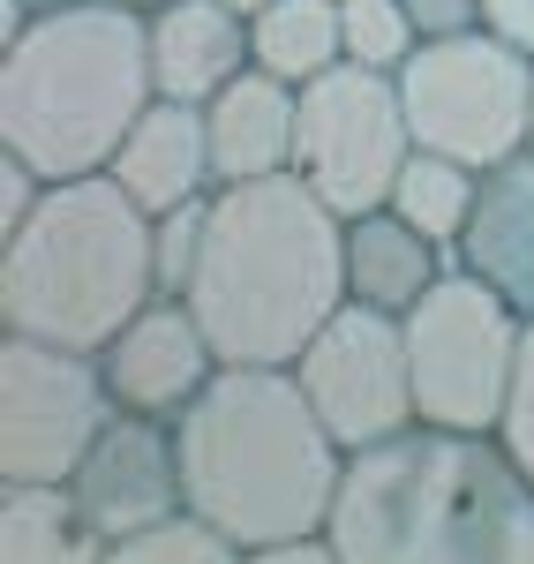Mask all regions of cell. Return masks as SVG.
Returning <instances> with one entry per match:
<instances>
[{"instance_id": "cell-31", "label": "cell", "mask_w": 534, "mask_h": 564, "mask_svg": "<svg viewBox=\"0 0 534 564\" xmlns=\"http://www.w3.org/2000/svg\"><path fill=\"white\" fill-rule=\"evenodd\" d=\"M113 8H135V15H159V8H174V0H113Z\"/></svg>"}, {"instance_id": "cell-12", "label": "cell", "mask_w": 534, "mask_h": 564, "mask_svg": "<svg viewBox=\"0 0 534 564\" xmlns=\"http://www.w3.org/2000/svg\"><path fill=\"white\" fill-rule=\"evenodd\" d=\"M98 369H106V391L121 414H151V422H181L196 406V391L219 377L226 361L204 332V316L181 302V294H159V302L135 308V324H121L106 347H98Z\"/></svg>"}, {"instance_id": "cell-10", "label": "cell", "mask_w": 534, "mask_h": 564, "mask_svg": "<svg viewBox=\"0 0 534 564\" xmlns=\"http://www.w3.org/2000/svg\"><path fill=\"white\" fill-rule=\"evenodd\" d=\"M294 384L309 391L316 422L339 436L347 452L392 444V436H406L422 422V406H414V369H406V324L384 316V308L347 302L309 347H302Z\"/></svg>"}, {"instance_id": "cell-32", "label": "cell", "mask_w": 534, "mask_h": 564, "mask_svg": "<svg viewBox=\"0 0 534 564\" xmlns=\"http://www.w3.org/2000/svg\"><path fill=\"white\" fill-rule=\"evenodd\" d=\"M527 151H534V143H527Z\"/></svg>"}, {"instance_id": "cell-27", "label": "cell", "mask_w": 534, "mask_h": 564, "mask_svg": "<svg viewBox=\"0 0 534 564\" xmlns=\"http://www.w3.org/2000/svg\"><path fill=\"white\" fill-rule=\"evenodd\" d=\"M482 31H497L504 45H520L534 61V0H482Z\"/></svg>"}, {"instance_id": "cell-11", "label": "cell", "mask_w": 534, "mask_h": 564, "mask_svg": "<svg viewBox=\"0 0 534 564\" xmlns=\"http://www.w3.org/2000/svg\"><path fill=\"white\" fill-rule=\"evenodd\" d=\"M76 505L106 542H129L143 527H166L188 512V481H181V436L174 422H151V414H113L98 444L76 467Z\"/></svg>"}, {"instance_id": "cell-24", "label": "cell", "mask_w": 534, "mask_h": 564, "mask_svg": "<svg viewBox=\"0 0 534 564\" xmlns=\"http://www.w3.org/2000/svg\"><path fill=\"white\" fill-rule=\"evenodd\" d=\"M497 444H504V452L520 459V475L534 481V316H527V339H520V377H512V399H504Z\"/></svg>"}, {"instance_id": "cell-5", "label": "cell", "mask_w": 534, "mask_h": 564, "mask_svg": "<svg viewBox=\"0 0 534 564\" xmlns=\"http://www.w3.org/2000/svg\"><path fill=\"white\" fill-rule=\"evenodd\" d=\"M143 302H159L151 212L113 174L53 181L39 212L0 241V324L23 339L98 354Z\"/></svg>"}, {"instance_id": "cell-18", "label": "cell", "mask_w": 534, "mask_h": 564, "mask_svg": "<svg viewBox=\"0 0 534 564\" xmlns=\"http://www.w3.org/2000/svg\"><path fill=\"white\" fill-rule=\"evenodd\" d=\"M0 564H106L68 481H0Z\"/></svg>"}, {"instance_id": "cell-16", "label": "cell", "mask_w": 534, "mask_h": 564, "mask_svg": "<svg viewBox=\"0 0 534 564\" xmlns=\"http://www.w3.org/2000/svg\"><path fill=\"white\" fill-rule=\"evenodd\" d=\"M459 271H475L520 316H534V151L482 174L475 218L459 234Z\"/></svg>"}, {"instance_id": "cell-17", "label": "cell", "mask_w": 534, "mask_h": 564, "mask_svg": "<svg viewBox=\"0 0 534 564\" xmlns=\"http://www.w3.org/2000/svg\"><path fill=\"white\" fill-rule=\"evenodd\" d=\"M451 271V249H437L422 226H406L392 204L347 218V302L406 316Z\"/></svg>"}, {"instance_id": "cell-6", "label": "cell", "mask_w": 534, "mask_h": 564, "mask_svg": "<svg viewBox=\"0 0 534 564\" xmlns=\"http://www.w3.org/2000/svg\"><path fill=\"white\" fill-rule=\"evenodd\" d=\"M406 324V369H414V406L429 430H475L497 436L504 399L520 377V339L527 316L482 286L475 271L451 263L445 279L400 316Z\"/></svg>"}, {"instance_id": "cell-29", "label": "cell", "mask_w": 534, "mask_h": 564, "mask_svg": "<svg viewBox=\"0 0 534 564\" xmlns=\"http://www.w3.org/2000/svg\"><path fill=\"white\" fill-rule=\"evenodd\" d=\"M23 8H31V23H39V15H61V8H76V0H23Z\"/></svg>"}, {"instance_id": "cell-25", "label": "cell", "mask_w": 534, "mask_h": 564, "mask_svg": "<svg viewBox=\"0 0 534 564\" xmlns=\"http://www.w3.org/2000/svg\"><path fill=\"white\" fill-rule=\"evenodd\" d=\"M45 188H53V181H45L31 159L0 151V241H8V234H15V226H23V218L45 204Z\"/></svg>"}, {"instance_id": "cell-19", "label": "cell", "mask_w": 534, "mask_h": 564, "mask_svg": "<svg viewBox=\"0 0 534 564\" xmlns=\"http://www.w3.org/2000/svg\"><path fill=\"white\" fill-rule=\"evenodd\" d=\"M249 39H257V68H271L279 84H316L324 68L347 61L339 0H271L249 23Z\"/></svg>"}, {"instance_id": "cell-2", "label": "cell", "mask_w": 534, "mask_h": 564, "mask_svg": "<svg viewBox=\"0 0 534 564\" xmlns=\"http://www.w3.org/2000/svg\"><path fill=\"white\" fill-rule=\"evenodd\" d=\"M188 308L204 316L219 361L294 369L302 347L347 308V218L302 174L219 188Z\"/></svg>"}, {"instance_id": "cell-8", "label": "cell", "mask_w": 534, "mask_h": 564, "mask_svg": "<svg viewBox=\"0 0 534 564\" xmlns=\"http://www.w3.org/2000/svg\"><path fill=\"white\" fill-rule=\"evenodd\" d=\"M414 159L400 76L339 61L316 84H302V143H294V174L339 218H361L392 204V181Z\"/></svg>"}, {"instance_id": "cell-3", "label": "cell", "mask_w": 534, "mask_h": 564, "mask_svg": "<svg viewBox=\"0 0 534 564\" xmlns=\"http://www.w3.org/2000/svg\"><path fill=\"white\" fill-rule=\"evenodd\" d=\"M188 512L211 520L241 550L302 542L331 527L347 444L316 422L294 369H233L226 361L196 406L174 422Z\"/></svg>"}, {"instance_id": "cell-15", "label": "cell", "mask_w": 534, "mask_h": 564, "mask_svg": "<svg viewBox=\"0 0 534 564\" xmlns=\"http://www.w3.org/2000/svg\"><path fill=\"white\" fill-rule=\"evenodd\" d=\"M204 121H211L219 188L294 174V143H302V84H279L271 68H249V76H233V84L204 106Z\"/></svg>"}, {"instance_id": "cell-9", "label": "cell", "mask_w": 534, "mask_h": 564, "mask_svg": "<svg viewBox=\"0 0 534 564\" xmlns=\"http://www.w3.org/2000/svg\"><path fill=\"white\" fill-rule=\"evenodd\" d=\"M98 354L53 339H0V481H76L84 452L113 422Z\"/></svg>"}, {"instance_id": "cell-23", "label": "cell", "mask_w": 534, "mask_h": 564, "mask_svg": "<svg viewBox=\"0 0 534 564\" xmlns=\"http://www.w3.org/2000/svg\"><path fill=\"white\" fill-rule=\"evenodd\" d=\"M204 226H211V196L204 204H181V212L151 218V263H159V294L188 302V279L204 263Z\"/></svg>"}, {"instance_id": "cell-20", "label": "cell", "mask_w": 534, "mask_h": 564, "mask_svg": "<svg viewBox=\"0 0 534 564\" xmlns=\"http://www.w3.org/2000/svg\"><path fill=\"white\" fill-rule=\"evenodd\" d=\"M475 196H482V174L459 166V159H445V151H422V143H414V159H406L400 181H392V212H400L406 226H422L437 249H451V263H459V234H467V218H475Z\"/></svg>"}, {"instance_id": "cell-30", "label": "cell", "mask_w": 534, "mask_h": 564, "mask_svg": "<svg viewBox=\"0 0 534 564\" xmlns=\"http://www.w3.org/2000/svg\"><path fill=\"white\" fill-rule=\"evenodd\" d=\"M226 8H233V15H249V23H257V15H264L271 0H226Z\"/></svg>"}, {"instance_id": "cell-14", "label": "cell", "mask_w": 534, "mask_h": 564, "mask_svg": "<svg viewBox=\"0 0 534 564\" xmlns=\"http://www.w3.org/2000/svg\"><path fill=\"white\" fill-rule=\"evenodd\" d=\"M249 68H257L249 15H233L226 0H174V8L151 15V76H159V98L211 106Z\"/></svg>"}, {"instance_id": "cell-1", "label": "cell", "mask_w": 534, "mask_h": 564, "mask_svg": "<svg viewBox=\"0 0 534 564\" xmlns=\"http://www.w3.org/2000/svg\"><path fill=\"white\" fill-rule=\"evenodd\" d=\"M324 534L347 564H534V481L497 436L414 422L347 452Z\"/></svg>"}, {"instance_id": "cell-13", "label": "cell", "mask_w": 534, "mask_h": 564, "mask_svg": "<svg viewBox=\"0 0 534 564\" xmlns=\"http://www.w3.org/2000/svg\"><path fill=\"white\" fill-rule=\"evenodd\" d=\"M106 174L121 181L151 218L219 196V159H211V121H204V106L151 98V106H143V121L129 129V143L113 151V166H106Z\"/></svg>"}, {"instance_id": "cell-4", "label": "cell", "mask_w": 534, "mask_h": 564, "mask_svg": "<svg viewBox=\"0 0 534 564\" xmlns=\"http://www.w3.org/2000/svg\"><path fill=\"white\" fill-rule=\"evenodd\" d=\"M151 98V15L135 8L76 0L0 45V151L31 159L45 181L106 174Z\"/></svg>"}, {"instance_id": "cell-26", "label": "cell", "mask_w": 534, "mask_h": 564, "mask_svg": "<svg viewBox=\"0 0 534 564\" xmlns=\"http://www.w3.org/2000/svg\"><path fill=\"white\" fill-rule=\"evenodd\" d=\"M414 31L422 39H459V31H482V0H406Z\"/></svg>"}, {"instance_id": "cell-22", "label": "cell", "mask_w": 534, "mask_h": 564, "mask_svg": "<svg viewBox=\"0 0 534 564\" xmlns=\"http://www.w3.org/2000/svg\"><path fill=\"white\" fill-rule=\"evenodd\" d=\"M339 23H347V61L384 68V76H400L414 61V45H422L406 0H339Z\"/></svg>"}, {"instance_id": "cell-7", "label": "cell", "mask_w": 534, "mask_h": 564, "mask_svg": "<svg viewBox=\"0 0 534 564\" xmlns=\"http://www.w3.org/2000/svg\"><path fill=\"white\" fill-rule=\"evenodd\" d=\"M400 98L414 143L445 151L475 174H490L534 143V61L497 31L422 39L400 68Z\"/></svg>"}, {"instance_id": "cell-21", "label": "cell", "mask_w": 534, "mask_h": 564, "mask_svg": "<svg viewBox=\"0 0 534 564\" xmlns=\"http://www.w3.org/2000/svg\"><path fill=\"white\" fill-rule=\"evenodd\" d=\"M249 550L241 542H226L211 520H196V512H181L166 527H143L129 542H106V564H241Z\"/></svg>"}, {"instance_id": "cell-28", "label": "cell", "mask_w": 534, "mask_h": 564, "mask_svg": "<svg viewBox=\"0 0 534 564\" xmlns=\"http://www.w3.org/2000/svg\"><path fill=\"white\" fill-rule=\"evenodd\" d=\"M241 564H347L331 550V534H302V542H271V550H249Z\"/></svg>"}]
</instances>
